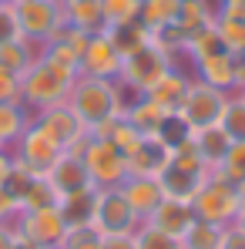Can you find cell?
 I'll return each instance as SVG.
<instances>
[{"instance_id":"obj_49","label":"cell","mask_w":245,"mask_h":249,"mask_svg":"<svg viewBox=\"0 0 245 249\" xmlns=\"http://www.w3.org/2000/svg\"><path fill=\"white\" fill-rule=\"evenodd\" d=\"M10 165H14V155H10V148H0V185H3V178H7Z\"/></svg>"},{"instance_id":"obj_23","label":"cell","mask_w":245,"mask_h":249,"mask_svg":"<svg viewBox=\"0 0 245 249\" xmlns=\"http://www.w3.org/2000/svg\"><path fill=\"white\" fill-rule=\"evenodd\" d=\"M64 24L78 27L84 34H101L104 14H101V0H64Z\"/></svg>"},{"instance_id":"obj_3","label":"cell","mask_w":245,"mask_h":249,"mask_svg":"<svg viewBox=\"0 0 245 249\" xmlns=\"http://www.w3.org/2000/svg\"><path fill=\"white\" fill-rule=\"evenodd\" d=\"M195 219L205 222H218V226H232L239 215V189L222 175V172H208L205 185L192 199Z\"/></svg>"},{"instance_id":"obj_42","label":"cell","mask_w":245,"mask_h":249,"mask_svg":"<svg viewBox=\"0 0 245 249\" xmlns=\"http://www.w3.org/2000/svg\"><path fill=\"white\" fill-rule=\"evenodd\" d=\"M7 101H20V78L10 74L7 68H0V105Z\"/></svg>"},{"instance_id":"obj_33","label":"cell","mask_w":245,"mask_h":249,"mask_svg":"<svg viewBox=\"0 0 245 249\" xmlns=\"http://www.w3.org/2000/svg\"><path fill=\"white\" fill-rule=\"evenodd\" d=\"M218 124L229 131V138H232V142H245V98L239 94V91H232V94H229V101H225V108H222Z\"/></svg>"},{"instance_id":"obj_47","label":"cell","mask_w":245,"mask_h":249,"mask_svg":"<svg viewBox=\"0 0 245 249\" xmlns=\"http://www.w3.org/2000/svg\"><path fill=\"white\" fill-rule=\"evenodd\" d=\"M101 249H134L131 236H101Z\"/></svg>"},{"instance_id":"obj_41","label":"cell","mask_w":245,"mask_h":249,"mask_svg":"<svg viewBox=\"0 0 245 249\" xmlns=\"http://www.w3.org/2000/svg\"><path fill=\"white\" fill-rule=\"evenodd\" d=\"M61 249H101V232L94 226L91 229H74V232H67Z\"/></svg>"},{"instance_id":"obj_20","label":"cell","mask_w":245,"mask_h":249,"mask_svg":"<svg viewBox=\"0 0 245 249\" xmlns=\"http://www.w3.org/2000/svg\"><path fill=\"white\" fill-rule=\"evenodd\" d=\"M188 81H192V74L181 71L178 64H171L162 78L145 91V98L155 101V105L164 108V111H178V105H181V98H185V91H188Z\"/></svg>"},{"instance_id":"obj_45","label":"cell","mask_w":245,"mask_h":249,"mask_svg":"<svg viewBox=\"0 0 245 249\" xmlns=\"http://www.w3.org/2000/svg\"><path fill=\"white\" fill-rule=\"evenodd\" d=\"M222 249H245V229L242 226H225V243H222Z\"/></svg>"},{"instance_id":"obj_17","label":"cell","mask_w":245,"mask_h":249,"mask_svg":"<svg viewBox=\"0 0 245 249\" xmlns=\"http://www.w3.org/2000/svg\"><path fill=\"white\" fill-rule=\"evenodd\" d=\"M229 145H232V138H229V131L222 124H205V128H195L192 131V148H195L198 162L208 172H218L222 168L225 155H229Z\"/></svg>"},{"instance_id":"obj_14","label":"cell","mask_w":245,"mask_h":249,"mask_svg":"<svg viewBox=\"0 0 245 249\" xmlns=\"http://www.w3.org/2000/svg\"><path fill=\"white\" fill-rule=\"evenodd\" d=\"M171 152L158 135H141V142L124 155L128 159V175H148V178H158L168 162H171Z\"/></svg>"},{"instance_id":"obj_31","label":"cell","mask_w":245,"mask_h":249,"mask_svg":"<svg viewBox=\"0 0 245 249\" xmlns=\"http://www.w3.org/2000/svg\"><path fill=\"white\" fill-rule=\"evenodd\" d=\"M178 3H181V0H141L138 20H141L148 31H158V27H164V24H175Z\"/></svg>"},{"instance_id":"obj_32","label":"cell","mask_w":245,"mask_h":249,"mask_svg":"<svg viewBox=\"0 0 245 249\" xmlns=\"http://www.w3.org/2000/svg\"><path fill=\"white\" fill-rule=\"evenodd\" d=\"M57 202H61V196L50 185V178L47 175H34V182L27 185V192L20 199V212H27V209H50V206H57Z\"/></svg>"},{"instance_id":"obj_1","label":"cell","mask_w":245,"mask_h":249,"mask_svg":"<svg viewBox=\"0 0 245 249\" xmlns=\"http://www.w3.org/2000/svg\"><path fill=\"white\" fill-rule=\"evenodd\" d=\"M134 94L124 88L121 81H108V78H87L81 74L78 81L67 88V105L84 118L87 128H98L101 122L114 118V115H124L128 101Z\"/></svg>"},{"instance_id":"obj_7","label":"cell","mask_w":245,"mask_h":249,"mask_svg":"<svg viewBox=\"0 0 245 249\" xmlns=\"http://www.w3.org/2000/svg\"><path fill=\"white\" fill-rule=\"evenodd\" d=\"M10 155H14V162H20L27 172H34V175H50V168L57 165V159L64 155V148L37 122H31L24 128V135L10 145Z\"/></svg>"},{"instance_id":"obj_37","label":"cell","mask_w":245,"mask_h":249,"mask_svg":"<svg viewBox=\"0 0 245 249\" xmlns=\"http://www.w3.org/2000/svg\"><path fill=\"white\" fill-rule=\"evenodd\" d=\"M215 27L222 34V44L225 51L235 57L245 51V20H232V17H215Z\"/></svg>"},{"instance_id":"obj_46","label":"cell","mask_w":245,"mask_h":249,"mask_svg":"<svg viewBox=\"0 0 245 249\" xmlns=\"http://www.w3.org/2000/svg\"><path fill=\"white\" fill-rule=\"evenodd\" d=\"M17 212H20V206H17V202L0 189V222H14V219H17Z\"/></svg>"},{"instance_id":"obj_18","label":"cell","mask_w":245,"mask_h":249,"mask_svg":"<svg viewBox=\"0 0 245 249\" xmlns=\"http://www.w3.org/2000/svg\"><path fill=\"white\" fill-rule=\"evenodd\" d=\"M145 222L155 226V229H162V232H168V236H175V239H181L188 232V226L195 222V209H192V202H185V199H168L164 196Z\"/></svg>"},{"instance_id":"obj_27","label":"cell","mask_w":245,"mask_h":249,"mask_svg":"<svg viewBox=\"0 0 245 249\" xmlns=\"http://www.w3.org/2000/svg\"><path fill=\"white\" fill-rule=\"evenodd\" d=\"M215 3L212 0H181L178 3V17H175V24L192 37L195 31H202L208 24H215Z\"/></svg>"},{"instance_id":"obj_29","label":"cell","mask_w":245,"mask_h":249,"mask_svg":"<svg viewBox=\"0 0 245 249\" xmlns=\"http://www.w3.org/2000/svg\"><path fill=\"white\" fill-rule=\"evenodd\" d=\"M218 54H229L225 44H222V34L215 24H208L202 31H195L188 37V47H185V57L188 64H198V61H208V57H218Z\"/></svg>"},{"instance_id":"obj_43","label":"cell","mask_w":245,"mask_h":249,"mask_svg":"<svg viewBox=\"0 0 245 249\" xmlns=\"http://www.w3.org/2000/svg\"><path fill=\"white\" fill-rule=\"evenodd\" d=\"M0 249H37V246H31L27 239H20L17 229H14V222H0Z\"/></svg>"},{"instance_id":"obj_4","label":"cell","mask_w":245,"mask_h":249,"mask_svg":"<svg viewBox=\"0 0 245 249\" xmlns=\"http://www.w3.org/2000/svg\"><path fill=\"white\" fill-rule=\"evenodd\" d=\"M81 159L87 165V175L94 182V189H118L124 178H128V159L124 152L108 142V138H87L81 148Z\"/></svg>"},{"instance_id":"obj_44","label":"cell","mask_w":245,"mask_h":249,"mask_svg":"<svg viewBox=\"0 0 245 249\" xmlns=\"http://www.w3.org/2000/svg\"><path fill=\"white\" fill-rule=\"evenodd\" d=\"M215 14L218 17H232V20H245V0H218Z\"/></svg>"},{"instance_id":"obj_52","label":"cell","mask_w":245,"mask_h":249,"mask_svg":"<svg viewBox=\"0 0 245 249\" xmlns=\"http://www.w3.org/2000/svg\"><path fill=\"white\" fill-rule=\"evenodd\" d=\"M0 3H3V0H0Z\"/></svg>"},{"instance_id":"obj_6","label":"cell","mask_w":245,"mask_h":249,"mask_svg":"<svg viewBox=\"0 0 245 249\" xmlns=\"http://www.w3.org/2000/svg\"><path fill=\"white\" fill-rule=\"evenodd\" d=\"M171 64H175V61L164 54L162 47H155V44L148 41L141 51L128 54V57L121 61V74H118V81H121L124 88L134 94V98H141V94H145L151 84L158 81V78H162Z\"/></svg>"},{"instance_id":"obj_36","label":"cell","mask_w":245,"mask_h":249,"mask_svg":"<svg viewBox=\"0 0 245 249\" xmlns=\"http://www.w3.org/2000/svg\"><path fill=\"white\" fill-rule=\"evenodd\" d=\"M101 14H104V24L114 27V24H131L138 20L141 14V0H101Z\"/></svg>"},{"instance_id":"obj_15","label":"cell","mask_w":245,"mask_h":249,"mask_svg":"<svg viewBox=\"0 0 245 249\" xmlns=\"http://www.w3.org/2000/svg\"><path fill=\"white\" fill-rule=\"evenodd\" d=\"M50 185L57 189V196H74V192H84V189H94L91 175H87V165H84L81 152H64L57 159V165L50 168Z\"/></svg>"},{"instance_id":"obj_39","label":"cell","mask_w":245,"mask_h":249,"mask_svg":"<svg viewBox=\"0 0 245 249\" xmlns=\"http://www.w3.org/2000/svg\"><path fill=\"white\" fill-rule=\"evenodd\" d=\"M218 172H222L232 185L245 182V142H232V145H229V155H225V162H222Z\"/></svg>"},{"instance_id":"obj_30","label":"cell","mask_w":245,"mask_h":249,"mask_svg":"<svg viewBox=\"0 0 245 249\" xmlns=\"http://www.w3.org/2000/svg\"><path fill=\"white\" fill-rule=\"evenodd\" d=\"M222 243H225V226L205 219H195L181 236V249H222Z\"/></svg>"},{"instance_id":"obj_22","label":"cell","mask_w":245,"mask_h":249,"mask_svg":"<svg viewBox=\"0 0 245 249\" xmlns=\"http://www.w3.org/2000/svg\"><path fill=\"white\" fill-rule=\"evenodd\" d=\"M192 74H195L198 81L232 94V91H235V57H232V54H218V57L198 61V64L192 68Z\"/></svg>"},{"instance_id":"obj_13","label":"cell","mask_w":245,"mask_h":249,"mask_svg":"<svg viewBox=\"0 0 245 249\" xmlns=\"http://www.w3.org/2000/svg\"><path fill=\"white\" fill-rule=\"evenodd\" d=\"M121 54L114 51V44L108 41V34H91L87 44L81 51V74L87 78H108V81H118L121 74Z\"/></svg>"},{"instance_id":"obj_2","label":"cell","mask_w":245,"mask_h":249,"mask_svg":"<svg viewBox=\"0 0 245 249\" xmlns=\"http://www.w3.org/2000/svg\"><path fill=\"white\" fill-rule=\"evenodd\" d=\"M205 178H208V168L198 162V155H195L192 142L178 145V148L171 152L168 168L158 175L164 196H168V199H185V202H192V199H195V192L205 185Z\"/></svg>"},{"instance_id":"obj_35","label":"cell","mask_w":245,"mask_h":249,"mask_svg":"<svg viewBox=\"0 0 245 249\" xmlns=\"http://www.w3.org/2000/svg\"><path fill=\"white\" fill-rule=\"evenodd\" d=\"M131 239H134V249H181V239L168 236V232L148 226V222H141V226L131 232Z\"/></svg>"},{"instance_id":"obj_26","label":"cell","mask_w":245,"mask_h":249,"mask_svg":"<svg viewBox=\"0 0 245 249\" xmlns=\"http://www.w3.org/2000/svg\"><path fill=\"white\" fill-rule=\"evenodd\" d=\"M164 115H168V111L158 108L155 101H148L145 94H141V98H131V101H128V108H124V118L134 124L141 135H155V131L162 128Z\"/></svg>"},{"instance_id":"obj_19","label":"cell","mask_w":245,"mask_h":249,"mask_svg":"<svg viewBox=\"0 0 245 249\" xmlns=\"http://www.w3.org/2000/svg\"><path fill=\"white\" fill-rule=\"evenodd\" d=\"M121 196L128 199V206L134 209V215L145 222L151 212H155V206L164 199V192H162V182L158 178H148V175H128L121 185Z\"/></svg>"},{"instance_id":"obj_24","label":"cell","mask_w":245,"mask_h":249,"mask_svg":"<svg viewBox=\"0 0 245 249\" xmlns=\"http://www.w3.org/2000/svg\"><path fill=\"white\" fill-rule=\"evenodd\" d=\"M37 54H41V44L27 41V37H14V41L0 44V68H7L10 74H24L37 64Z\"/></svg>"},{"instance_id":"obj_16","label":"cell","mask_w":245,"mask_h":249,"mask_svg":"<svg viewBox=\"0 0 245 249\" xmlns=\"http://www.w3.org/2000/svg\"><path fill=\"white\" fill-rule=\"evenodd\" d=\"M37 61H41V64L61 84H67V88L81 78V54H78L74 47H67L64 41H47V44H41Z\"/></svg>"},{"instance_id":"obj_38","label":"cell","mask_w":245,"mask_h":249,"mask_svg":"<svg viewBox=\"0 0 245 249\" xmlns=\"http://www.w3.org/2000/svg\"><path fill=\"white\" fill-rule=\"evenodd\" d=\"M31 182H34V172H27V168L20 165V162H14L0 189H3V192H7V196H10L17 206H20V199H24V192H27V185H31Z\"/></svg>"},{"instance_id":"obj_10","label":"cell","mask_w":245,"mask_h":249,"mask_svg":"<svg viewBox=\"0 0 245 249\" xmlns=\"http://www.w3.org/2000/svg\"><path fill=\"white\" fill-rule=\"evenodd\" d=\"M225 101H229V91H218V88L198 81V78L192 74L188 91H185V98H181L178 111H181V118H185V122L192 124V131H195V128H205V124H218Z\"/></svg>"},{"instance_id":"obj_50","label":"cell","mask_w":245,"mask_h":249,"mask_svg":"<svg viewBox=\"0 0 245 249\" xmlns=\"http://www.w3.org/2000/svg\"><path fill=\"white\" fill-rule=\"evenodd\" d=\"M7 3H17V0H7Z\"/></svg>"},{"instance_id":"obj_5","label":"cell","mask_w":245,"mask_h":249,"mask_svg":"<svg viewBox=\"0 0 245 249\" xmlns=\"http://www.w3.org/2000/svg\"><path fill=\"white\" fill-rule=\"evenodd\" d=\"M17 24L20 34L34 44H47L64 27V0H17Z\"/></svg>"},{"instance_id":"obj_48","label":"cell","mask_w":245,"mask_h":249,"mask_svg":"<svg viewBox=\"0 0 245 249\" xmlns=\"http://www.w3.org/2000/svg\"><path fill=\"white\" fill-rule=\"evenodd\" d=\"M235 91H239V94L245 91V51L235 54Z\"/></svg>"},{"instance_id":"obj_25","label":"cell","mask_w":245,"mask_h":249,"mask_svg":"<svg viewBox=\"0 0 245 249\" xmlns=\"http://www.w3.org/2000/svg\"><path fill=\"white\" fill-rule=\"evenodd\" d=\"M104 34H108V41L114 44V51L128 57V54H134V51H141L145 44L151 41V31L141 24V20H131V24H114V27H104Z\"/></svg>"},{"instance_id":"obj_8","label":"cell","mask_w":245,"mask_h":249,"mask_svg":"<svg viewBox=\"0 0 245 249\" xmlns=\"http://www.w3.org/2000/svg\"><path fill=\"white\" fill-rule=\"evenodd\" d=\"M14 229H17L20 239H27L31 246H37V249H61L64 239H67V226H64V215H61L57 206L17 212Z\"/></svg>"},{"instance_id":"obj_12","label":"cell","mask_w":245,"mask_h":249,"mask_svg":"<svg viewBox=\"0 0 245 249\" xmlns=\"http://www.w3.org/2000/svg\"><path fill=\"white\" fill-rule=\"evenodd\" d=\"M57 101H67V84L57 81L41 61H37L31 71L20 74V105H24L31 115H37V111L57 105Z\"/></svg>"},{"instance_id":"obj_28","label":"cell","mask_w":245,"mask_h":249,"mask_svg":"<svg viewBox=\"0 0 245 249\" xmlns=\"http://www.w3.org/2000/svg\"><path fill=\"white\" fill-rule=\"evenodd\" d=\"M31 122H34V115H31L20 101L0 105V148H10V145L24 135V128Z\"/></svg>"},{"instance_id":"obj_11","label":"cell","mask_w":245,"mask_h":249,"mask_svg":"<svg viewBox=\"0 0 245 249\" xmlns=\"http://www.w3.org/2000/svg\"><path fill=\"white\" fill-rule=\"evenodd\" d=\"M141 226L134 209L128 206L121 189H98V209H94V229L101 236H131Z\"/></svg>"},{"instance_id":"obj_40","label":"cell","mask_w":245,"mask_h":249,"mask_svg":"<svg viewBox=\"0 0 245 249\" xmlns=\"http://www.w3.org/2000/svg\"><path fill=\"white\" fill-rule=\"evenodd\" d=\"M14 37H24L20 34V24H17V10H14V3H0V44L14 41Z\"/></svg>"},{"instance_id":"obj_34","label":"cell","mask_w":245,"mask_h":249,"mask_svg":"<svg viewBox=\"0 0 245 249\" xmlns=\"http://www.w3.org/2000/svg\"><path fill=\"white\" fill-rule=\"evenodd\" d=\"M155 135L162 138L168 148H178V145L192 142V124L181 118V111H168V115H164V122H162V128H158Z\"/></svg>"},{"instance_id":"obj_51","label":"cell","mask_w":245,"mask_h":249,"mask_svg":"<svg viewBox=\"0 0 245 249\" xmlns=\"http://www.w3.org/2000/svg\"><path fill=\"white\" fill-rule=\"evenodd\" d=\"M242 98H245V91H242Z\"/></svg>"},{"instance_id":"obj_9","label":"cell","mask_w":245,"mask_h":249,"mask_svg":"<svg viewBox=\"0 0 245 249\" xmlns=\"http://www.w3.org/2000/svg\"><path fill=\"white\" fill-rule=\"evenodd\" d=\"M34 122L41 124L44 131L64 148V152H81L84 142L91 138V128L84 124V118L67 105V101H57V105H50V108L37 111Z\"/></svg>"},{"instance_id":"obj_21","label":"cell","mask_w":245,"mask_h":249,"mask_svg":"<svg viewBox=\"0 0 245 249\" xmlns=\"http://www.w3.org/2000/svg\"><path fill=\"white\" fill-rule=\"evenodd\" d=\"M61 215H64V226L67 232L74 229H91L94 226V209H98V189H84V192H74V196H64L61 202Z\"/></svg>"}]
</instances>
